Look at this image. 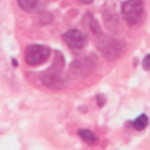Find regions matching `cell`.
Segmentation results:
<instances>
[{"instance_id":"obj_2","label":"cell","mask_w":150,"mask_h":150,"mask_svg":"<svg viewBox=\"0 0 150 150\" xmlns=\"http://www.w3.org/2000/svg\"><path fill=\"white\" fill-rule=\"evenodd\" d=\"M50 55L51 50L48 47L32 44V45H28L25 50V61L29 66H41L50 58Z\"/></svg>"},{"instance_id":"obj_7","label":"cell","mask_w":150,"mask_h":150,"mask_svg":"<svg viewBox=\"0 0 150 150\" xmlns=\"http://www.w3.org/2000/svg\"><path fill=\"white\" fill-rule=\"evenodd\" d=\"M44 3H45V0H18V4L26 12L38 10L40 7L44 6Z\"/></svg>"},{"instance_id":"obj_10","label":"cell","mask_w":150,"mask_h":150,"mask_svg":"<svg viewBox=\"0 0 150 150\" xmlns=\"http://www.w3.org/2000/svg\"><path fill=\"white\" fill-rule=\"evenodd\" d=\"M143 69L144 70H150V54H147L143 58Z\"/></svg>"},{"instance_id":"obj_9","label":"cell","mask_w":150,"mask_h":150,"mask_svg":"<svg viewBox=\"0 0 150 150\" xmlns=\"http://www.w3.org/2000/svg\"><path fill=\"white\" fill-rule=\"evenodd\" d=\"M133 125H134V128L136 130H144L147 125H149V118H147V115L146 114H142V115H139L136 120H134V122H133Z\"/></svg>"},{"instance_id":"obj_6","label":"cell","mask_w":150,"mask_h":150,"mask_svg":"<svg viewBox=\"0 0 150 150\" xmlns=\"http://www.w3.org/2000/svg\"><path fill=\"white\" fill-rule=\"evenodd\" d=\"M42 82L45 83V86L52 88V89H60L64 85V79L61 76V69L57 66V63H54L52 69L47 70L42 76Z\"/></svg>"},{"instance_id":"obj_5","label":"cell","mask_w":150,"mask_h":150,"mask_svg":"<svg viewBox=\"0 0 150 150\" xmlns=\"http://www.w3.org/2000/svg\"><path fill=\"white\" fill-rule=\"evenodd\" d=\"M63 40L73 50H82V48H85V45L88 42L86 35L83 32H80L79 29H69L67 32H64Z\"/></svg>"},{"instance_id":"obj_4","label":"cell","mask_w":150,"mask_h":150,"mask_svg":"<svg viewBox=\"0 0 150 150\" xmlns=\"http://www.w3.org/2000/svg\"><path fill=\"white\" fill-rule=\"evenodd\" d=\"M95 66H96V63L91 57H88V58H79V60H76V61L71 63L69 74L70 76H76V77H83V76H88L95 69Z\"/></svg>"},{"instance_id":"obj_3","label":"cell","mask_w":150,"mask_h":150,"mask_svg":"<svg viewBox=\"0 0 150 150\" xmlns=\"http://www.w3.org/2000/svg\"><path fill=\"white\" fill-rule=\"evenodd\" d=\"M99 40L96 41V45L99 51L109 60H114L117 58L122 51H124V42L122 41H118V40H114V38H108V37H102L100 34Z\"/></svg>"},{"instance_id":"obj_8","label":"cell","mask_w":150,"mask_h":150,"mask_svg":"<svg viewBox=\"0 0 150 150\" xmlns=\"http://www.w3.org/2000/svg\"><path fill=\"white\" fill-rule=\"evenodd\" d=\"M79 136L82 137V140L88 144H95L98 142V137L91 131V130H79Z\"/></svg>"},{"instance_id":"obj_11","label":"cell","mask_w":150,"mask_h":150,"mask_svg":"<svg viewBox=\"0 0 150 150\" xmlns=\"http://www.w3.org/2000/svg\"><path fill=\"white\" fill-rule=\"evenodd\" d=\"M96 99L99 100V102H98V103H99V106H103V103H105V98H103V96H98V98H96Z\"/></svg>"},{"instance_id":"obj_12","label":"cell","mask_w":150,"mask_h":150,"mask_svg":"<svg viewBox=\"0 0 150 150\" xmlns=\"http://www.w3.org/2000/svg\"><path fill=\"white\" fill-rule=\"evenodd\" d=\"M77 1H80V3H83V4H91L93 0H77Z\"/></svg>"},{"instance_id":"obj_1","label":"cell","mask_w":150,"mask_h":150,"mask_svg":"<svg viewBox=\"0 0 150 150\" xmlns=\"http://www.w3.org/2000/svg\"><path fill=\"white\" fill-rule=\"evenodd\" d=\"M121 13L124 21L130 26H137L144 19L143 0H125L121 4Z\"/></svg>"}]
</instances>
